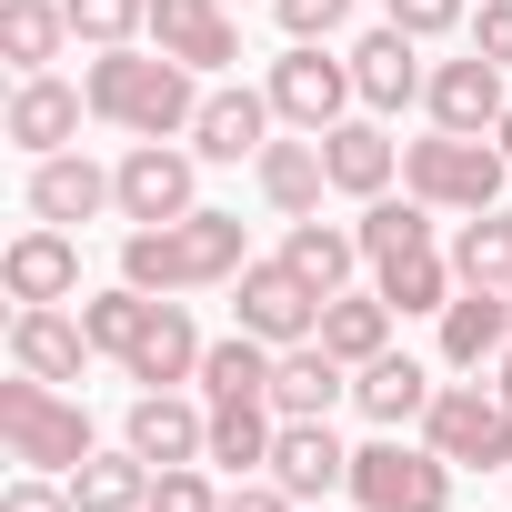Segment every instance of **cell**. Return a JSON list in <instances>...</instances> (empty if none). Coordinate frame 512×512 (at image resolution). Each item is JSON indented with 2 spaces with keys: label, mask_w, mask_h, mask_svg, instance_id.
Wrapping results in <instances>:
<instances>
[{
  "label": "cell",
  "mask_w": 512,
  "mask_h": 512,
  "mask_svg": "<svg viewBox=\"0 0 512 512\" xmlns=\"http://www.w3.org/2000/svg\"><path fill=\"white\" fill-rule=\"evenodd\" d=\"M101 211H121V181H111L91 151H51V161H31V221L81 231V221H101Z\"/></svg>",
  "instance_id": "obj_14"
},
{
  "label": "cell",
  "mask_w": 512,
  "mask_h": 512,
  "mask_svg": "<svg viewBox=\"0 0 512 512\" xmlns=\"http://www.w3.org/2000/svg\"><path fill=\"white\" fill-rule=\"evenodd\" d=\"M272 91H201V121H191V151L201 161H262L272 141Z\"/></svg>",
  "instance_id": "obj_22"
},
{
  "label": "cell",
  "mask_w": 512,
  "mask_h": 512,
  "mask_svg": "<svg viewBox=\"0 0 512 512\" xmlns=\"http://www.w3.org/2000/svg\"><path fill=\"white\" fill-rule=\"evenodd\" d=\"M0 512H81V502H71V482H61V472H21L11 492H0Z\"/></svg>",
  "instance_id": "obj_40"
},
{
  "label": "cell",
  "mask_w": 512,
  "mask_h": 512,
  "mask_svg": "<svg viewBox=\"0 0 512 512\" xmlns=\"http://www.w3.org/2000/svg\"><path fill=\"white\" fill-rule=\"evenodd\" d=\"M352 502H362V512H452V462H442L432 442L382 432V442L352 452Z\"/></svg>",
  "instance_id": "obj_6"
},
{
  "label": "cell",
  "mask_w": 512,
  "mask_h": 512,
  "mask_svg": "<svg viewBox=\"0 0 512 512\" xmlns=\"http://www.w3.org/2000/svg\"><path fill=\"white\" fill-rule=\"evenodd\" d=\"M151 512H221V492L201 462H171V472H151Z\"/></svg>",
  "instance_id": "obj_38"
},
{
  "label": "cell",
  "mask_w": 512,
  "mask_h": 512,
  "mask_svg": "<svg viewBox=\"0 0 512 512\" xmlns=\"http://www.w3.org/2000/svg\"><path fill=\"white\" fill-rule=\"evenodd\" d=\"M382 21L412 41H442V31H472V0H382Z\"/></svg>",
  "instance_id": "obj_37"
},
{
  "label": "cell",
  "mask_w": 512,
  "mask_h": 512,
  "mask_svg": "<svg viewBox=\"0 0 512 512\" xmlns=\"http://www.w3.org/2000/svg\"><path fill=\"white\" fill-rule=\"evenodd\" d=\"M372 292H382L392 312H442V302L462 292V272H452V251L432 241V251H402V262H382V272H372Z\"/></svg>",
  "instance_id": "obj_32"
},
{
  "label": "cell",
  "mask_w": 512,
  "mask_h": 512,
  "mask_svg": "<svg viewBox=\"0 0 512 512\" xmlns=\"http://www.w3.org/2000/svg\"><path fill=\"white\" fill-rule=\"evenodd\" d=\"M71 11V31L91 41V51H131L141 31H151V0H61Z\"/></svg>",
  "instance_id": "obj_36"
},
{
  "label": "cell",
  "mask_w": 512,
  "mask_h": 512,
  "mask_svg": "<svg viewBox=\"0 0 512 512\" xmlns=\"http://www.w3.org/2000/svg\"><path fill=\"white\" fill-rule=\"evenodd\" d=\"M272 21H282L292 41H332V31L352 21V0H272Z\"/></svg>",
  "instance_id": "obj_39"
},
{
  "label": "cell",
  "mask_w": 512,
  "mask_h": 512,
  "mask_svg": "<svg viewBox=\"0 0 512 512\" xmlns=\"http://www.w3.org/2000/svg\"><path fill=\"white\" fill-rule=\"evenodd\" d=\"M322 161H332V191L382 201V191H392V171H402V141H392L382 121H332V131H322Z\"/></svg>",
  "instance_id": "obj_25"
},
{
  "label": "cell",
  "mask_w": 512,
  "mask_h": 512,
  "mask_svg": "<svg viewBox=\"0 0 512 512\" xmlns=\"http://www.w3.org/2000/svg\"><path fill=\"white\" fill-rule=\"evenodd\" d=\"M342 61H352L362 111H402V101H422V81H432V71H422V41H412V31H392V21H382V31H362Z\"/></svg>",
  "instance_id": "obj_17"
},
{
  "label": "cell",
  "mask_w": 512,
  "mask_h": 512,
  "mask_svg": "<svg viewBox=\"0 0 512 512\" xmlns=\"http://www.w3.org/2000/svg\"><path fill=\"white\" fill-rule=\"evenodd\" d=\"M191 171H201V151H171V141H131L121 151V221L131 231H151V221H181V211H201L191 201Z\"/></svg>",
  "instance_id": "obj_9"
},
{
  "label": "cell",
  "mask_w": 512,
  "mask_h": 512,
  "mask_svg": "<svg viewBox=\"0 0 512 512\" xmlns=\"http://www.w3.org/2000/svg\"><path fill=\"white\" fill-rule=\"evenodd\" d=\"M282 262H292V272H302V282H312V292L332 302V292H352V262H362V231H342V221H322V211H312V221H292Z\"/></svg>",
  "instance_id": "obj_28"
},
{
  "label": "cell",
  "mask_w": 512,
  "mask_h": 512,
  "mask_svg": "<svg viewBox=\"0 0 512 512\" xmlns=\"http://www.w3.org/2000/svg\"><path fill=\"white\" fill-rule=\"evenodd\" d=\"M71 502L81 512H151V462L121 442V452H91L81 472H71Z\"/></svg>",
  "instance_id": "obj_30"
},
{
  "label": "cell",
  "mask_w": 512,
  "mask_h": 512,
  "mask_svg": "<svg viewBox=\"0 0 512 512\" xmlns=\"http://www.w3.org/2000/svg\"><path fill=\"white\" fill-rule=\"evenodd\" d=\"M151 51H171V61H191V71H221V61H241L231 0H151Z\"/></svg>",
  "instance_id": "obj_19"
},
{
  "label": "cell",
  "mask_w": 512,
  "mask_h": 512,
  "mask_svg": "<svg viewBox=\"0 0 512 512\" xmlns=\"http://www.w3.org/2000/svg\"><path fill=\"white\" fill-rule=\"evenodd\" d=\"M392 322H402V312H392L382 292H332V302H322V352H342V362L362 372V362L392 352Z\"/></svg>",
  "instance_id": "obj_27"
},
{
  "label": "cell",
  "mask_w": 512,
  "mask_h": 512,
  "mask_svg": "<svg viewBox=\"0 0 512 512\" xmlns=\"http://www.w3.org/2000/svg\"><path fill=\"white\" fill-rule=\"evenodd\" d=\"M241 262H251L241 211H181V221H151V231L121 241V282L131 292H161V302L211 292V282H241Z\"/></svg>",
  "instance_id": "obj_1"
},
{
  "label": "cell",
  "mask_w": 512,
  "mask_h": 512,
  "mask_svg": "<svg viewBox=\"0 0 512 512\" xmlns=\"http://www.w3.org/2000/svg\"><path fill=\"white\" fill-rule=\"evenodd\" d=\"M251 181H262V201H272L282 221H312V211H322V191H332L322 131H302V141H262V161H251Z\"/></svg>",
  "instance_id": "obj_23"
},
{
  "label": "cell",
  "mask_w": 512,
  "mask_h": 512,
  "mask_svg": "<svg viewBox=\"0 0 512 512\" xmlns=\"http://www.w3.org/2000/svg\"><path fill=\"white\" fill-rule=\"evenodd\" d=\"M492 392H502V402H512V352H502V362H492Z\"/></svg>",
  "instance_id": "obj_43"
},
{
  "label": "cell",
  "mask_w": 512,
  "mask_h": 512,
  "mask_svg": "<svg viewBox=\"0 0 512 512\" xmlns=\"http://www.w3.org/2000/svg\"><path fill=\"white\" fill-rule=\"evenodd\" d=\"M422 111H432V131H502V111H512V91H502V61H482V51H462V61H432V81H422Z\"/></svg>",
  "instance_id": "obj_12"
},
{
  "label": "cell",
  "mask_w": 512,
  "mask_h": 512,
  "mask_svg": "<svg viewBox=\"0 0 512 512\" xmlns=\"http://www.w3.org/2000/svg\"><path fill=\"white\" fill-rule=\"evenodd\" d=\"M11 372H31V382H81V372H91V332H81V312H61V302H21V312H11Z\"/></svg>",
  "instance_id": "obj_15"
},
{
  "label": "cell",
  "mask_w": 512,
  "mask_h": 512,
  "mask_svg": "<svg viewBox=\"0 0 512 512\" xmlns=\"http://www.w3.org/2000/svg\"><path fill=\"white\" fill-rule=\"evenodd\" d=\"M121 442H131L151 472H171V462H201V452H211V402L141 392V402H131V422H121Z\"/></svg>",
  "instance_id": "obj_16"
},
{
  "label": "cell",
  "mask_w": 512,
  "mask_h": 512,
  "mask_svg": "<svg viewBox=\"0 0 512 512\" xmlns=\"http://www.w3.org/2000/svg\"><path fill=\"white\" fill-rule=\"evenodd\" d=\"M492 141H502V161H512V111H502V131H492Z\"/></svg>",
  "instance_id": "obj_44"
},
{
  "label": "cell",
  "mask_w": 512,
  "mask_h": 512,
  "mask_svg": "<svg viewBox=\"0 0 512 512\" xmlns=\"http://www.w3.org/2000/svg\"><path fill=\"white\" fill-rule=\"evenodd\" d=\"M81 91H91V121H111L131 141H181L201 121L191 61H171V51H91Z\"/></svg>",
  "instance_id": "obj_2"
},
{
  "label": "cell",
  "mask_w": 512,
  "mask_h": 512,
  "mask_svg": "<svg viewBox=\"0 0 512 512\" xmlns=\"http://www.w3.org/2000/svg\"><path fill=\"white\" fill-rule=\"evenodd\" d=\"M141 312H151V292H131V282H121V292H81V332H91V352L121 362L131 332H141Z\"/></svg>",
  "instance_id": "obj_35"
},
{
  "label": "cell",
  "mask_w": 512,
  "mask_h": 512,
  "mask_svg": "<svg viewBox=\"0 0 512 512\" xmlns=\"http://www.w3.org/2000/svg\"><path fill=\"white\" fill-rule=\"evenodd\" d=\"M502 141L492 131H432V141H402V191L432 201V211H492L502 201Z\"/></svg>",
  "instance_id": "obj_4"
},
{
  "label": "cell",
  "mask_w": 512,
  "mask_h": 512,
  "mask_svg": "<svg viewBox=\"0 0 512 512\" xmlns=\"http://www.w3.org/2000/svg\"><path fill=\"white\" fill-rule=\"evenodd\" d=\"M272 342H251V332H231V342H211L201 352V402H241V392H272Z\"/></svg>",
  "instance_id": "obj_34"
},
{
  "label": "cell",
  "mask_w": 512,
  "mask_h": 512,
  "mask_svg": "<svg viewBox=\"0 0 512 512\" xmlns=\"http://www.w3.org/2000/svg\"><path fill=\"white\" fill-rule=\"evenodd\" d=\"M272 442H282L272 392H241V402H211V452L201 462H221L231 482H251V472H272Z\"/></svg>",
  "instance_id": "obj_24"
},
{
  "label": "cell",
  "mask_w": 512,
  "mask_h": 512,
  "mask_svg": "<svg viewBox=\"0 0 512 512\" xmlns=\"http://www.w3.org/2000/svg\"><path fill=\"white\" fill-rule=\"evenodd\" d=\"M0 442H11L21 472H61V482L101 452V442H91V412H81L61 382H31V372L0 382Z\"/></svg>",
  "instance_id": "obj_3"
},
{
  "label": "cell",
  "mask_w": 512,
  "mask_h": 512,
  "mask_svg": "<svg viewBox=\"0 0 512 512\" xmlns=\"http://www.w3.org/2000/svg\"><path fill=\"white\" fill-rule=\"evenodd\" d=\"M61 41H81L61 0H0V61H11V71H51Z\"/></svg>",
  "instance_id": "obj_29"
},
{
  "label": "cell",
  "mask_w": 512,
  "mask_h": 512,
  "mask_svg": "<svg viewBox=\"0 0 512 512\" xmlns=\"http://www.w3.org/2000/svg\"><path fill=\"white\" fill-rule=\"evenodd\" d=\"M502 352H512V292H472V282H462V292L442 302V362H452V372H492Z\"/></svg>",
  "instance_id": "obj_20"
},
{
  "label": "cell",
  "mask_w": 512,
  "mask_h": 512,
  "mask_svg": "<svg viewBox=\"0 0 512 512\" xmlns=\"http://www.w3.org/2000/svg\"><path fill=\"white\" fill-rule=\"evenodd\" d=\"M352 392V362L342 352H322V332L312 342H292L282 362H272V412L282 422H332V402Z\"/></svg>",
  "instance_id": "obj_21"
},
{
  "label": "cell",
  "mask_w": 512,
  "mask_h": 512,
  "mask_svg": "<svg viewBox=\"0 0 512 512\" xmlns=\"http://www.w3.org/2000/svg\"><path fill=\"white\" fill-rule=\"evenodd\" d=\"M201 322H191V302H161L151 292V312H141V332H131V352H121V372L141 382V392H171V382H201Z\"/></svg>",
  "instance_id": "obj_11"
},
{
  "label": "cell",
  "mask_w": 512,
  "mask_h": 512,
  "mask_svg": "<svg viewBox=\"0 0 512 512\" xmlns=\"http://www.w3.org/2000/svg\"><path fill=\"white\" fill-rule=\"evenodd\" d=\"M231 312H241V332H251V342H272V352H292V342H312V332H322V292L282 262V251H272V262H241Z\"/></svg>",
  "instance_id": "obj_7"
},
{
  "label": "cell",
  "mask_w": 512,
  "mask_h": 512,
  "mask_svg": "<svg viewBox=\"0 0 512 512\" xmlns=\"http://www.w3.org/2000/svg\"><path fill=\"white\" fill-rule=\"evenodd\" d=\"M0 292L11 302H81V241L61 221H31L11 251H0Z\"/></svg>",
  "instance_id": "obj_13"
},
{
  "label": "cell",
  "mask_w": 512,
  "mask_h": 512,
  "mask_svg": "<svg viewBox=\"0 0 512 512\" xmlns=\"http://www.w3.org/2000/svg\"><path fill=\"white\" fill-rule=\"evenodd\" d=\"M262 91H272V111H282L292 131H332V121H352V101H362V91H352V61H332L322 41H292Z\"/></svg>",
  "instance_id": "obj_8"
},
{
  "label": "cell",
  "mask_w": 512,
  "mask_h": 512,
  "mask_svg": "<svg viewBox=\"0 0 512 512\" xmlns=\"http://www.w3.org/2000/svg\"><path fill=\"white\" fill-rule=\"evenodd\" d=\"M352 231H362V262L382 272V262H402V251H432V201H412V191L392 201V191H382V201H362Z\"/></svg>",
  "instance_id": "obj_33"
},
{
  "label": "cell",
  "mask_w": 512,
  "mask_h": 512,
  "mask_svg": "<svg viewBox=\"0 0 512 512\" xmlns=\"http://www.w3.org/2000/svg\"><path fill=\"white\" fill-rule=\"evenodd\" d=\"M221 512H302V502H292V492L262 472V482H231V492H221Z\"/></svg>",
  "instance_id": "obj_42"
},
{
  "label": "cell",
  "mask_w": 512,
  "mask_h": 512,
  "mask_svg": "<svg viewBox=\"0 0 512 512\" xmlns=\"http://www.w3.org/2000/svg\"><path fill=\"white\" fill-rule=\"evenodd\" d=\"M272 482H282L292 502H332V492H352V452H342V432H332V422H282V442H272Z\"/></svg>",
  "instance_id": "obj_18"
},
{
  "label": "cell",
  "mask_w": 512,
  "mask_h": 512,
  "mask_svg": "<svg viewBox=\"0 0 512 512\" xmlns=\"http://www.w3.org/2000/svg\"><path fill=\"white\" fill-rule=\"evenodd\" d=\"M432 392H442V382H432V372H422L412 352H382V362H362V372H352V402H362V412H372L382 432H422Z\"/></svg>",
  "instance_id": "obj_26"
},
{
  "label": "cell",
  "mask_w": 512,
  "mask_h": 512,
  "mask_svg": "<svg viewBox=\"0 0 512 512\" xmlns=\"http://www.w3.org/2000/svg\"><path fill=\"white\" fill-rule=\"evenodd\" d=\"M472 51L512 71V0H482V11H472Z\"/></svg>",
  "instance_id": "obj_41"
},
{
  "label": "cell",
  "mask_w": 512,
  "mask_h": 512,
  "mask_svg": "<svg viewBox=\"0 0 512 512\" xmlns=\"http://www.w3.org/2000/svg\"><path fill=\"white\" fill-rule=\"evenodd\" d=\"M422 442L452 472H512V402L492 382H442L432 412H422Z\"/></svg>",
  "instance_id": "obj_5"
},
{
  "label": "cell",
  "mask_w": 512,
  "mask_h": 512,
  "mask_svg": "<svg viewBox=\"0 0 512 512\" xmlns=\"http://www.w3.org/2000/svg\"><path fill=\"white\" fill-rule=\"evenodd\" d=\"M81 111H91V91H71L61 71H21L11 81V111H0V141H21L31 161H51V151L81 141Z\"/></svg>",
  "instance_id": "obj_10"
},
{
  "label": "cell",
  "mask_w": 512,
  "mask_h": 512,
  "mask_svg": "<svg viewBox=\"0 0 512 512\" xmlns=\"http://www.w3.org/2000/svg\"><path fill=\"white\" fill-rule=\"evenodd\" d=\"M442 251H452V272H462L472 292H512V221H502V211H462V231H452Z\"/></svg>",
  "instance_id": "obj_31"
}]
</instances>
